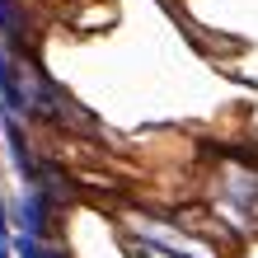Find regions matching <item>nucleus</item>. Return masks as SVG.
Segmentation results:
<instances>
[{"label": "nucleus", "instance_id": "7ed1b4c3", "mask_svg": "<svg viewBox=\"0 0 258 258\" xmlns=\"http://www.w3.org/2000/svg\"><path fill=\"white\" fill-rule=\"evenodd\" d=\"M0 258H10V230H5V202H0Z\"/></svg>", "mask_w": 258, "mask_h": 258}, {"label": "nucleus", "instance_id": "f257e3e1", "mask_svg": "<svg viewBox=\"0 0 258 258\" xmlns=\"http://www.w3.org/2000/svg\"><path fill=\"white\" fill-rule=\"evenodd\" d=\"M132 235L141 239V244H150L155 253H169V258H211L207 249H197L192 239L174 235L169 225H155V221H132Z\"/></svg>", "mask_w": 258, "mask_h": 258}, {"label": "nucleus", "instance_id": "f03ea898", "mask_svg": "<svg viewBox=\"0 0 258 258\" xmlns=\"http://www.w3.org/2000/svg\"><path fill=\"white\" fill-rule=\"evenodd\" d=\"M42 207H47V202H42L38 188H28L19 197V207H14V211H19V230L24 235H42V221H47V211H42Z\"/></svg>", "mask_w": 258, "mask_h": 258}]
</instances>
